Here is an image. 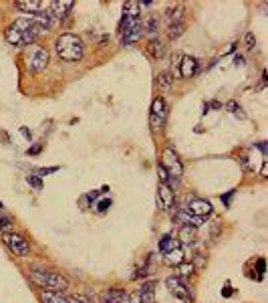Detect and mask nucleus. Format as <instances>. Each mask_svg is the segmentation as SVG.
<instances>
[{
    "label": "nucleus",
    "instance_id": "f257e3e1",
    "mask_svg": "<svg viewBox=\"0 0 268 303\" xmlns=\"http://www.w3.org/2000/svg\"><path fill=\"white\" fill-rule=\"evenodd\" d=\"M38 34H41V28L36 24H32L28 18H18L6 26L4 39L14 47H28L38 39Z\"/></svg>",
    "mask_w": 268,
    "mask_h": 303
},
{
    "label": "nucleus",
    "instance_id": "f03ea898",
    "mask_svg": "<svg viewBox=\"0 0 268 303\" xmlns=\"http://www.w3.org/2000/svg\"><path fill=\"white\" fill-rule=\"evenodd\" d=\"M55 51H57V55H59L61 59L71 61V63H77V61L83 59L85 47H83V41H81L77 34L65 32V34H61L59 39L55 41Z\"/></svg>",
    "mask_w": 268,
    "mask_h": 303
},
{
    "label": "nucleus",
    "instance_id": "7ed1b4c3",
    "mask_svg": "<svg viewBox=\"0 0 268 303\" xmlns=\"http://www.w3.org/2000/svg\"><path fill=\"white\" fill-rule=\"evenodd\" d=\"M28 277L32 283H36L38 287H43V291H65L69 287V281L53 271H41V269H32L28 271Z\"/></svg>",
    "mask_w": 268,
    "mask_h": 303
},
{
    "label": "nucleus",
    "instance_id": "20e7f679",
    "mask_svg": "<svg viewBox=\"0 0 268 303\" xmlns=\"http://www.w3.org/2000/svg\"><path fill=\"white\" fill-rule=\"evenodd\" d=\"M143 22L139 16H121V24H119V30H121V45H133L141 39L143 34Z\"/></svg>",
    "mask_w": 268,
    "mask_h": 303
},
{
    "label": "nucleus",
    "instance_id": "39448f33",
    "mask_svg": "<svg viewBox=\"0 0 268 303\" xmlns=\"http://www.w3.org/2000/svg\"><path fill=\"white\" fill-rule=\"evenodd\" d=\"M160 166L168 172L170 180H179L181 174H183V166H181L178 154H176L172 148H166V150H164V154H162V164H160Z\"/></svg>",
    "mask_w": 268,
    "mask_h": 303
},
{
    "label": "nucleus",
    "instance_id": "423d86ee",
    "mask_svg": "<svg viewBox=\"0 0 268 303\" xmlns=\"http://www.w3.org/2000/svg\"><path fill=\"white\" fill-rule=\"evenodd\" d=\"M168 120V105H166V99L164 97H156L151 103V113H149V124L153 130H160L164 128Z\"/></svg>",
    "mask_w": 268,
    "mask_h": 303
},
{
    "label": "nucleus",
    "instance_id": "0eeeda50",
    "mask_svg": "<svg viewBox=\"0 0 268 303\" xmlns=\"http://www.w3.org/2000/svg\"><path fill=\"white\" fill-rule=\"evenodd\" d=\"M2 241H4V245L14 253V255H18V257H26L28 255V251H30V247H28V241L22 237V235H18V233H4L2 235Z\"/></svg>",
    "mask_w": 268,
    "mask_h": 303
},
{
    "label": "nucleus",
    "instance_id": "6e6552de",
    "mask_svg": "<svg viewBox=\"0 0 268 303\" xmlns=\"http://www.w3.org/2000/svg\"><path fill=\"white\" fill-rule=\"evenodd\" d=\"M47 65H49V53H47V49H43V47H32L30 55L26 57V67H28L30 71L38 73V71H43Z\"/></svg>",
    "mask_w": 268,
    "mask_h": 303
},
{
    "label": "nucleus",
    "instance_id": "1a4fd4ad",
    "mask_svg": "<svg viewBox=\"0 0 268 303\" xmlns=\"http://www.w3.org/2000/svg\"><path fill=\"white\" fill-rule=\"evenodd\" d=\"M166 285H168L170 293H172L176 299H179L181 303H187V301H189V289L185 287V283H183L179 277H168V279H166Z\"/></svg>",
    "mask_w": 268,
    "mask_h": 303
},
{
    "label": "nucleus",
    "instance_id": "9d476101",
    "mask_svg": "<svg viewBox=\"0 0 268 303\" xmlns=\"http://www.w3.org/2000/svg\"><path fill=\"white\" fill-rule=\"evenodd\" d=\"M185 212H189L191 216H198V218H206L210 212H212V204L210 200H204V198H194L189 200L187 206L183 208Z\"/></svg>",
    "mask_w": 268,
    "mask_h": 303
},
{
    "label": "nucleus",
    "instance_id": "9b49d317",
    "mask_svg": "<svg viewBox=\"0 0 268 303\" xmlns=\"http://www.w3.org/2000/svg\"><path fill=\"white\" fill-rule=\"evenodd\" d=\"M127 303H156V299H153V283H143L137 291L129 295Z\"/></svg>",
    "mask_w": 268,
    "mask_h": 303
},
{
    "label": "nucleus",
    "instance_id": "f8f14e48",
    "mask_svg": "<svg viewBox=\"0 0 268 303\" xmlns=\"http://www.w3.org/2000/svg\"><path fill=\"white\" fill-rule=\"evenodd\" d=\"M99 299H101V303H127V301H129V295H127L123 289L113 287V289H105Z\"/></svg>",
    "mask_w": 268,
    "mask_h": 303
},
{
    "label": "nucleus",
    "instance_id": "ddd939ff",
    "mask_svg": "<svg viewBox=\"0 0 268 303\" xmlns=\"http://www.w3.org/2000/svg\"><path fill=\"white\" fill-rule=\"evenodd\" d=\"M28 20H30L32 24H36L41 30H49V28H53V24H55V16H53L51 12H45V10L34 12V14H28Z\"/></svg>",
    "mask_w": 268,
    "mask_h": 303
},
{
    "label": "nucleus",
    "instance_id": "4468645a",
    "mask_svg": "<svg viewBox=\"0 0 268 303\" xmlns=\"http://www.w3.org/2000/svg\"><path fill=\"white\" fill-rule=\"evenodd\" d=\"M158 198H160V202H162L164 208H174L176 198H174V190H172L170 184L160 182V186H158Z\"/></svg>",
    "mask_w": 268,
    "mask_h": 303
},
{
    "label": "nucleus",
    "instance_id": "2eb2a0df",
    "mask_svg": "<svg viewBox=\"0 0 268 303\" xmlns=\"http://www.w3.org/2000/svg\"><path fill=\"white\" fill-rule=\"evenodd\" d=\"M179 73H181V77H194V75L198 73V59L183 57L181 65H179Z\"/></svg>",
    "mask_w": 268,
    "mask_h": 303
},
{
    "label": "nucleus",
    "instance_id": "dca6fc26",
    "mask_svg": "<svg viewBox=\"0 0 268 303\" xmlns=\"http://www.w3.org/2000/svg\"><path fill=\"white\" fill-rule=\"evenodd\" d=\"M164 263L170 265V267H174V265L178 267L179 263H183V251H181V247L178 245V247L166 251V253H164Z\"/></svg>",
    "mask_w": 268,
    "mask_h": 303
},
{
    "label": "nucleus",
    "instance_id": "f3484780",
    "mask_svg": "<svg viewBox=\"0 0 268 303\" xmlns=\"http://www.w3.org/2000/svg\"><path fill=\"white\" fill-rule=\"evenodd\" d=\"M49 8L53 10L51 14L55 18H65L69 14V10L73 8V2H71V0H63V2H49Z\"/></svg>",
    "mask_w": 268,
    "mask_h": 303
},
{
    "label": "nucleus",
    "instance_id": "a211bd4d",
    "mask_svg": "<svg viewBox=\"0 0 268 303\" xmlns=\"http://www.w3.org/2000/svg\"><path fill=\"white\" fill-rule=\"evenodd\" d=\"M16 8H20V10H28V12H41V10H45V8H49V2H41V0H26V2H16Z\"/></svg>",
    "mask_w": 268,
    "mask_h": 303
},
{
    "label": "nucleus",
    "instance_id": "6ab92c4d",
    "mask_svg": "<svg viewBox=\"0 0 268 303\" xmlns=\"http://www.w3.org/2000/svg\"><path fill=\"white\" fill-rule=\"evenodd\" d=\"M41 301L43 303H69V297L63 295L61 291H43Z\"/></svg>",
    "mask_w": 268,
    "mask_h": 303
},
{
    "label": "nucleus",
    "instance_id": "aec40b11",
    "mask_svg": "<svg viewBox=\"0 0 268 303\" xmlns=\"http://www.w3.org/2000/svg\"><path fill=\"white\" fill-rule=\"evenodd\" d=\"M196 241V226H189V224H183L181 231H179V243H194Z\"/></svg>",
    "mask_w": 268,
    "mask_h": 303
},
{
    "label": "nucleus",
    "instance_id": "412c9836",
    "mask_svg": "<svg viewBox=\"0 0 268 303\" xmlns=\"http://www.w3.org/2000/svg\"><path fill=\"white\" fill-rule=\"evenodd\" d=\"M149 53H151V57L156 59V61H160V59H164L166 49H164V45H162L160 41H151V43H149Z\"/></svg>",
    "mask_w": 268,
    "mask_h": 303
},
{
    "label": "nucleus",
    "instance_id": "4be33fe9",
    "mask_svg": "<svg viewBox=\"0 0 268 303\" xmlns=\"http://www.w3.org/2000/svg\"><path fill=\"white\" fill-rule=\"evenodd\" d=\"M178 245H179L178 239H174L172 235H164L162 241H160V253H166V251H170V249H174Z\"/></svg>",
    "mask_w": 268,
    "mask_h": 303
},
{
    "label": "nucleus",
    "instance_id": "5701e85b",
    "mask_svg": "<svg viewBox=\"0 0 268 303\" xmlns=\"http://www.w3.org/2000/svg\"><path fill=\"white\" fill-rule=\"evenodd\" d=\"M185 30V22L179 20V22H170L168 26V34H170V39H178V36Z\"/></svg>",
    "mask_w": 268,
    "mask_h": 303
},
{
    "label": "nucleus",
    "instance_id": "b1692460",
    "mask_svg": "<svg viewBox=\"0 0 268 303\" xmlns=\"http://www.w3.org/2000/svg\"><path fill=\"white\" fill-rule=\"evenodd\" d=\"M168 20H170V22H179V20H183V6L168 8Z\"/></svg>",
    "mask_w": 268,
    "mask_h": 303
},
{
    "label": "nucleus",
    "instance_id": "393cba45",
    "mask_svg": "<svg viewBox=\"0 0 268 303\" xmlns=\"http://www.w3.org/2000/svg\"><path fill=\"white\" fill-rule=\"evenodd\" d=\"M123 16H139V2H127L123 6Z\"/></svg>",
    "mask_w": 268,
    "mask_h": 303
},
{
    "label": "nucleus",
    "instance_id": "a878e982",
    "mask_svg": "<svg viewBox=\"0 0 268 303\" xmlns=\"http://www.w3.org/2000/svg\"><path fill=\"white\" fill-rule=\"evenodd\" d=\"M158 85H160V89H164V91L170 89V85H172L170 73H162V75H160V77H158Z\"/></svg>",
    "mask_w": 268,
    "mask_h": 303
},
{
    "label": "nucleus",
    "instance_id": "bb28decb",
    "mask_svg": "<svg viewBox=\"0 0 268 303\" xmlns=\"http://www.w3.org/2000/svg\"><path fill=\"white\" fill-rule=\"evenodd\" d=\"M226 109H228L230 113H234V116H240V118H246V116H244V113L240 111V105H238L236 101H228V103H226Z\"/></svg>",
    "mask_w": 268,
    "mask_h": 303
},
{
    "label": "nucleus",
    "instance_id": "cd10ccee",
    "mask_svg": "<svg viewBox=\"0 0 268 303\" xmlns=\"http://www.w3.org/2000/svg\"><path fill=\"white\" fill-rule=\"evenodd\" d=\"M147 32H149V36H156L158 34V18L156 16H151L147 20Z\"/></svg>",
    "mask_w": 268,
    "mask_h": 303
},
{
    "label": "nucleus",
    "instance_id": "c85d7f7f",
    "mask_svg": "<svg viewBox=\"0 0 268 303\" xmlns=\"http://www.w3.org/2000/svg\"><path fill=\"white\" fill-rule=\"evenodd\" d=\"M178 267H179V273H181L183 277H187V275L194 273V265H191V263H179Z\"/></svg>",
    "mask_w": 268,
    "mask_h": 303
},
{
    "label": "nucleus",
    "instance_id": "c756f323",
    "mask_svg": "<svg viewBox=\"0 0 268 303\" xmlns=\"http://www.w3.org/2000/svg\"><path fill=\"white\" fill-rule=\"evenodd\" d=\"M26 182L34 188V190H41V188H43V182L38 180V178H34V176H28V178H26Z\"/></svg>",
    "mask_w": 268,
    "mask_h": 303
},
{
    "label": "nucleus",
    "instance_id": "7c9ffc66",
    "mask_svg": "<svg viewBox=\"0 0 268 303\" xmlns=\"http://www.w3.org/2000/svg\"><path fill=\"white\" fill-rule=\"evenodd\" d=\"M10 226H12V220H10L8 216H0V229H4V231L8 233Z\"/></svg>",
    "mask_w": 268,
    "mask_h": 303
},
{
    "label": "nucleus",
    "instance_id": "2f4dec72",
    "mask_svg": "<svg viewBox=\"0 0 268 303\" xmlns=\"http://www.w3.org/2000/svg\"><path fill=\"white\" fill-rule=\"evenodd\" d=\"M158 174H160V180H162L164 184H170V176H168V172H166L162 166H158Z\"/></svg>",
    "mask_w": 268,
    "mask_h": 303
},
{
    "label": "nucleus",
    "instance_id": "473e14b6",
    "mask_svg": "<svg viewBox=\"0 0 268 303\" xmlns=\"http://www.w3.org/2000/svg\"><path fill=\"white\" fill-rule=\"evenodd\" d=\"M254 45H256L254 34H252V32H248V34H246V47H248V49H254Z\"/></svg>",
    "mask_w": 268,
    "mask_h": 303
},
{
    "label": "nucleus",
    "instance_id": "72a5a7b5",
    "mask_svg": "<svg viewBox=\"0 0 268 303\" xmlns=\"http://www.w3.org/2000/svg\"><path fill=\"white\" fill-rule=\"evenodd\" d=\"M109 206H111V200H101L99 206H97V210H99V212H105Z\"/></svg>",
    "mask_w": 268,
    "mask_h": 303
},
{
    "label": "nucleus",
    "instance_id": "f704fd0d",
    "mask_svg": "<svg viewBox=\"0 0 268 303\" xmlns=\"http://www.w3.org/2000/svg\"><path fill=\"white\" fill-rule=\"evenodd\" d=\"M59 168L57 166H53V168H41V170H36L38 174H41V176H45V174H51V172H57Z\"/></svg>",
    "mask_w": 268,
    "mask_h": 303
},
{
    "label": "nucleus",
    "instance_id": "c9c22d12",
    "mask_svg": "<svg viewBox=\"0 0 268 303\" xmlns=\"http://www.w3.org/2000/svg\"><path fill=\"white\" fill-rule=\"evenodd\" d=\"M20 134H22V136H24V138H28V140H30V132H28V130H26V128H22V130H20Z\"/></svg>",
    "mask_w": 268,
    "mask_h": 303
},
{
    "label": "nucleus",
    "instance_id": "e433bc0d",
    "mask_svg": "<svg viewBox=\"0 0 268 303\" xmlns=\"http://www.w3.org/2000/svg\"><path fill=\"white\" fill-rule=\"evenodd\" d=\"M234 63H236V65H244V59H242V57H236Z\"/></svg>",
    "mask_w": 268,
    "mask_h": 303
},
{
    "label": "nucleus",
    "instance_id": "4c0bfd02",
    "mask_svg": "<svg viewBox=\"0 0 268 303\" xmlns=\"http://www.w3.org/2000/svg\"><path fill=\"white\" fill-rule=\"evenodd\" d=\"M38 152H41V146H36V148H32V150H30V154H38Z\"/></svg>",
    "mask_w": 268,
    "mask_h": 303
},
{
    "label": "nucleus",
    "instance_id": "58836bf2",
    "mask_svg": "<svg viewBox=\"0 0 268 303\" xmlns=\"http://www.w3.org/2000/svg\"><path fill=\"white\" fill-rule=\"evenodd\" d=\"M0 208H2V202H0Z\"/></svg>",
    "mask_w": 268,
    "mask_h": 303
}]
</instances>
